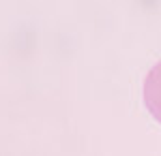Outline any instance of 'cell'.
<instances>
[{"label":"cell","instance_id":"1","mask_svg":"<svg viewBox=\"0 0 161 156\" xmlns=\"http://www.w3.org/2000/svg\"><path fill=\"white\" fill-rule=\"evenodd\" d=\"M144 103L155 120L161 122V62L150 69L148 77L144 81Z\"/></svg>","mask_w":161,"mask_h":156}]
</instances>
